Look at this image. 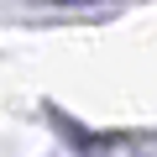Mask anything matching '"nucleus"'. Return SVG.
<instances>
[{"instance_id": "nucleus-1", "label": "nucleus", "mask_w": 157, "mask_h": 157, "mask_svg": "<svg viewBox=\"0 0 157 157\" xmlns=\"http://www.w3.org/2000/svg\"><path fill=\"white\" fill-rule=\"evenodd\" d=\"M58 6H73V0H58Z\"/></svg>"}]
</instances>
